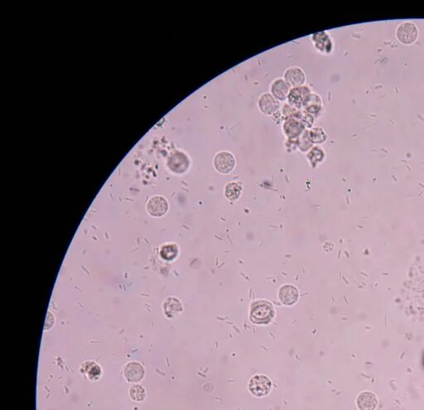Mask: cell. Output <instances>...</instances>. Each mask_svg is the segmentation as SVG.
Wrapping results in <instances>:
<instances>
[{"label": "cell", "mask_w": 424, "mask_h": 410, "mask_svg": "<svg viewBox=\"0 0 424 410\" xmlns=\"http://www.w3.org/2000/svg\"><path fill=\"white\" fill-rule=\"evenodd\" d=\"M274 312L271 303L265 301L254 302L251 308L250 320L253 323L265 324L271 321Z\"/></svg>", "instance_id": "6da1fadb"}, {"label": "cell", "mask_w": 424, "mask_h": 410, "mask_svg": "<svg viewBox=\"0 0 424 410\" xmlns=\"http://www.w3.org/2000/svg\"><path fill=\"white\" fill-rule=\"evenodd\" d=\"M271 387V381L265 375H255L248 384L249 391L257 397H264L269 395Z\"/></svg>", "instance_id": "7a4b0ae2"}, {"label": "cell", "mask_w": 424, "mask_h": 410, "mask_svg": "<svg viewBox=\"0 0 424 410\" xmlns=\"http://www.w3.org/2000/svg\"><path fill=\"white\" fill-rule=\"evenodd\" d=\"M236 166V159L231 152L220 151L214 158V167L221 174L231 173Z\"/></svg>", "instance_id": "3957f363"}, {"label": "cell", "mask_w": 424, "mask_h": 410, "mask_svg": "<svg viewBox=\"0 0 424 410\" xmlns=\"http://www.w3.org/2000/svg\"><path fill=\"white\" fill-rule=\"evenodd\" d=\"M146 208L151 217H163L168 211L167 199L162 196H153L148 199Z\"/></svg>", "instance_id": "277c9868"}, {"label": "cell", "mask_w": 424, "mask_h": 410, "mask_svg": "<svg viewBox=\"0 0 424 410\" xmlns=\"http://www.w3.org/2000/svg\"><path fill=\"white\" fill-rule=\"evenodd\" d=\"M258 106L262 113L265 116H270L278 111L280 103L279 100H277L271 93L266 92L259 96Z\"/></svg>", "instance_id": "5b68a950"}, {"label": "cell", "mask_w": 424, "mask_h": 410, "mask_svg": "<svg viewBox=\"0 0 424 410\" xmlns=\"http://www.w3.org/2000/svg\"><path fill=\"white\" fill-rule=\"evenodd\" d=\"M310 94L308 87L305 86L291 88L288 96L289 105L294 108H301L302 106H304Z\"/></svg>", "instance_id": "8992f818"}, {"label": "cell", "mask_w": 424, "mask_h": 410, "mask_svg": "<svg viewBox=\"0 0 424 410\" xmlns=\"http://www.w3.org/2000/svg\"><path fill=\"white\" fill-rule=\"evenodd\" d=\"M284 80L292 88L303 86L306 81L303 70L299 66H292L284 72Z\"/></svg>", "instance_id": "52a82bcc"}, {"label": "cell", "mask_w": 424, "mask_h": 410, "mask_svg": "<svg viewBox=\"0 0 424 410\" xmlns=\"http://www.w3.org/2000/svg\"><path fill=\"white\" fill-rule=\"evenodd\" d=\"M190 165L188 157L183 152L178 151L172 155L168 162V167L175 174H183Z\"/></svg>", "instance_id": "ba28073f"}, {"label": "cell", "mask_w": 424, "mask_h": 410, "mask_svg": "<svg viewBox=\"0 0 424 410\" xmlns=\"http://www.w3.org/2000/svg\"><path fill=\"white\" fill-rule=\"evenodd\" d=\"M418 28L414 23H404L399 26L397 30V37L402 43L410 44L414 43L418 38Z\"/></svg>", "instance_id": "9c48e42d"}, {"label": "cell", "mask_w": 424, "mask_h": 410, "mask_svg": "<svg viewBox=\"0 0 424 410\" xmlns=\"http://www.w3.org/2000/svg\"><path fill=\"white\" fill-rule=\"evenodd\" d=\"M305 125L299 120V118L289 117L284 123V131L285 135L289 139H295L303 133Z\"/></svg>", "instance_id": "30bf717a"}, {"label": "cell", "mask_w": 424, "mask_h": 410, "mask_svg": "<svg viewBox=\"0 0 424 410\" xmlns=\"http://www.w3.org/2000/svg\"><path fill=\"white\" fill-rule=\"evenodd\" d=\"M379 401L376 395L370 391L361 393L357 400V407L360 410H374L378 406Z\"/></svg>", "instance_id": "8fae6325"}, {"label": "cell", "mask_w": 424, "mask_h": 410, "mask_svg": "<svg viewBox=\"0 0 424 410\" xmlns=\"http://www.w3.org/2000/svg\"><path fill=\"white\" fill-rule=\"evenodd\" d=\"M291 86L287 83L284 79L278 78L272 82L270 92L279 101H284L288 99Z\"/></svg>", "instance_id": "7c38bea8"}, {"label": "cell", "mask_w": 424, "mask_h": 410, "mask_svg": "<svg viewBox=\"0 0 424 410\" xmlns=\"http://www.w3.org/2000/svg\"><path fill=\"white\" fill-rule=\"evenodd\" d=\"M123 375L128 382H138L143 379L144 375V369L139 363H128L124 368Z\"/></svg>", "instance_id": "4fadbf2b"}, {"label": "cell", "mask_w": 424, "mask_h": 410, "mask_svg": "<svg viewBox=\"0 0 424 410\" xmlns=\"http://www.w3.org/2000/svg\"><path fill=\"white\" fill-rule=\"evenodd\" d=\"M299 298V292L294 286L284 285L279 290V299L285 305L295 303Z\"/></svg>", "instance_id": "5bb4252c"}, {"label": "cell", "mask_w": 424, "mask_h": 410, "mask_svg": "<svg viewBox=\"0 0 424 410\" xmlns=\"http://www.w3.org/2000/svg\"><path fill=\"white\" fill-rule=\"evenodd\" d=\"M163 310L167 317L169 318L176 317L180 312H182V305L180 300L176 297H168L163 303Z\"/></svg>", "instance_id": "9a60e30c"}, {"label": "cell", "mask_w": 424, "mask_h": 410, "mask_svg": "<svg viewBox=\"0 0 424 410\" xmlns=\"http://www.w3.org/2000/svg\"><path fill=\"white\" fill-rule=\"evenodd\" d=\"M303 106L307 113H318L322 106L321 97L316 94H310Z\"/></svg>", "instance_id": "2e32d148"}, {"label": "cell", "mask_w": 424, "mask_h": 410, "mask_svg": "<svg viewBox=\"0 0 424 410\" xmlns=\"http://www.w3.org/2000/svg\"><path fill=\"white\" fill-rule=\"evenodd\" d=\"M81 372L86 373V376L89 380H98L101 375V368L96 363L92 361H87L84 363L81 367Z\"/></svg>", "instance_id": "e0dca14e"}, {"label": "cell", "mask_w": 424, "mask_h": 410, "mask_svg": "<svg viewBox=\"0 0 424 410\" xmlns=\"http://www.w3.org/2000/svg\"><path fill=\"white\" fill-rule=\"evenodd\" d=\"M161 258L166 261H172L176 259L179 254V249L176 244H167L161 247L159 251Z\"/></svg>", "instance_id": "ac0fdd59"}, {"label": "cell", "mask_w": 424, "mask_h": 410, "mask_svg": "<svg viewBox=\"0 0 424 410\" xmlns=\"http://www.w3.org/2000/svg\"><path fill=\"white\" fill-rule=\"evenodd\" d=\"M313 38L315 46H316V48H318L319 50H326V52H330L332 44H331V42L330 40V38H329L328 35L326 34L325 32L315 34V35H313Z\"/></svg>", "instance_id": "d6986e66"}, {"label": "cell", "mask_w": 424, "mask_h": 410, "mask_svg": "<svg viewBox=\"0 0 424 410\" xmlns=\"http://www.w3.org/2000/svg\"><path fill=\"white\" fill-rule=\"evenodd\" d=\"M241 191H242V185L240 182H236V181H232L227 184L225 189L226 196L231 201L237 200L239 196H241Z\"/></svg>", "instance_id": "ffe728a7"}, {"label": "cell", "mask_w": 424, "mask_h": 410, "mask_svg": "<svg viewBox=\"0 0 424 410\" xmlns=\"http://www.w3.org/2000/svg\"><path fill=\"white\" fill-rule=\"evenodd\" d=\"M309 139L312 144H321L326 141L327 135L325 133L323 128L320 127H315L308 131Z\"/></svg>", "instance_id": "44dd1931"}, {"label": "cell", "mask_w": 424, "mask_h": 410, "mask_svg": "<svg viewBox=\"0 0 424 410\" xmlns=\"http://www.w3.org/2000/svg\"><path fill=\"white\" fill-rule=\"evenodd\" d=\"M324 151L322 148L319 146L314 147L309 151L307 154V159L311 162L312 166H316V164L322 161L324 159Z\"/></svg>", "instance_id": "7402d4cb"}, {"label": "cell", "mask_w": 424, "mask_h": 410, "mask_svg": "<svg viewBox=\"0 0 424 410\" xmlns=\"http://www.w3.org/2000/svg\"><path fill=\"white\" fill-rule=\"evenodd\" d=\"M129 396L132 400L137 402L143 401L145 399V390L143 386L139 385H134L129 389Z\"/></svg>", "instance_id": "603a6c76"}, {"label": "cell", "mask_w": 424, "mask_h": 410, "mask_svg": "<svg viewBox=\"0 0 424 410\" xmlns=\"http://www.w3.org/2000/svg\"><path fill=\"white\" fill-rule=\"evenodd\" d=\"M312 143L309 139L308 131H305L303 134L302 135L301 139H299L298 145L301 149L302 151H306L307 149H310L312 146Z\"/></svg>", "instance_id": "cb8c5ba5"}]
</instances>
